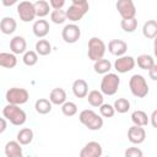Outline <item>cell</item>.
<instances>
[{"label":"cell","instance_id":"836d02e7","mask_svg":"<svg viewBox=\"0 0 157 157\" xmlns=\"http://www.w3.org/2000/svg\"><path fill=\"white\" fill-rule=\"evenodd\" d=\"M50 20L55 25H63L66 21V13L63 9H53L50 12Z\"/></svg>","mask_w":157,"mask_h":157},{"label":"cell","instance_id":"ac0fdd59","mask_svg":"<svg viewBox=\"0 0 157 157\" xmlns=\"http://www.w3.org/2000/svg\"><path fill=\"white\" fill-rule=\"evenodd\" d=\"M72 93L77 98H85L88 93V83L83 78H77L72 82Z\"/></svg>","mask_w":157,"mask_h":157},{"label":"cell","instance_id":"d590c367","mask_svg":"<svg viewBox=\"0 0 157 157\" xmlns=\"http://www.w3.org/2000/svg\"><path fill=\"white\" fill-rule=\"evenodd\" d=\"M98 108H99V115L102 118H112L115 114L114 107L112 104H109V103H104L103 102Z\"/></svg>","mask_w":157,"mask_h":157},{"label":"cell","instance_id":"60d3db41","mask_svg":"<svg viewBox=\"0 0 157 157\" xmlns=\"http://www.w3.org/2000/svg\"><path fill=\"white\" fill-rule=\"evenodd\" d=\"M7 129V120L5 118H0V134H2Z\"/></svg>","mask_w":157,"mask_h":157},{"label":"cell","instance_id":"5b68a950","mask_svg":"<svg viewBox=\"0 0 157 157\" xmlns=\"http://www.w3.org/2000/svg\"><path fill=\"white\" fill-rule=\"evenodd\" d=\"M105 50H107V45L101 38H98V37L90 38V40H88V50H87V55H88L90 60L96 61V60L102 59L104 56V54H105Z\"/></svg>","mask_w":157,"mask_h":157},{"label":"cell","instance_id":"e0dca14e","mask_svg":"<svg viewBox=\"0 0 157 157\" xmlns=\"http://www.w3.org/2000/svg\"><path fill=\"white\" fill-rule=\"evenodd\" d=\"M4 152H5L6 157H22L23 156L22 145L17 140H11V141L6 142Z\"/></svg>","mask_w":157,"mask_h":157},{"label":"cell","instance_id":"8992f818","mask_svg":"<svg viewBox=\"0 0 157 157\" xmlns=\"http://www.w3.org/2000/svg\"><path fill=\"white\" fill-rule=\"evenodd\" d=\"M5 99L10 104H16V105H22L28 102L29 99V93L26 88L21 87H11L6 91L5 93Z\"/></svg>","mask_w":157,"mask_h":157},{"label":"cell","instance_id":"83f0119b","mask_svg":"<svg viewBox=\"0 0 157 157\" xmlns=\"http://www.w3.org/2000/svg\"><path fill=\"white\" fill-rule=\"evenodd\" d=\"M135 64H137V66L142 70H148L150 67H152L156 63L152 55L150 54H141L135 59Z\"/></svg>","mask_w":157,"mask_h":157},{"label":"cell","instance_id":"f546056e","mask_svg":"<svg viewBox=\"0 0 157 157\" xmlns=\"http://www.w3.org/2000/svg\"><path fill=\"white\" fill-rule=\"evenodd\" d=\"M87 101H88V104L91 107H94V108H98L103 101H104V97H103V93L98 90H92L87 93Z\"/></svg>","mask_w":157,"mask_h":157},{"label":"cell","instance_id":"30bf717a","mask_svg":"<svg viewBox=\"0 0 157 157\" xmlns=\"http://www.w3.org/2000/svg\"><path fill=\"white\" fill-rule=\"evenodd\" d=\"M115 7L121 18H131L136 16V6L132 0H118Z\"/></svg>","mask_w":157,"mask_h":157},{"label":"cell","instance_id":"7bdbcfd3","mask_svg":"<svg viewBox=\"0 0 157 157\" xmlns=\"http://www.w3.org/2000/svg\"><path fill=\"white\" fill-rule=\"evenodd\" d=\"M72 4H85V2H88V0H71Z\"/></svg>","mask_w":157,"mask_h":157},{"label":"cell","instance_id":"ba28073f","mask_svg":"<svg viewBox=\"0 0 157 157\" xmlns=\"http://www.w3.org/2000/svg\"><path fill=\"white\" fill-rule=\"evenodd\" d=\"M17 15L22 22H32L37 17L33 2L27 1V0L21 1L17 5Z\"/></svg>","mask_w":157,"mask_h":157},{"label":"cell","instance_id":"8fae6325","mask_svg":"<svg viewBox=\"0 0 157 157\" xmlns=\"http://www.w3.org/2000/svg\"><path fill=\"white\" fill-rule=\"evenodd\" d=\"M118 59H115L114 61V69L119 72V74H126L129 71H131L135 67V59L131 55H121V56H117Z\"/></svg>","mask_w":157,"mask_h":157},{"label":"cell","instance_id":"f35d334b","mask_svg":"<svg viewBox=\"0 0 157 157\" xmlns=\"http://www.w3.org/2000/svg\"><path fill=\"white\" fill-rule=\"evenodd\" d=\"M148 76H150V78L152 80V81H156L157 80V65L155 64L152 67H150L148 70Z\"/></svg>","mask_w":157,"mask_h":157},{"label":"cell","instance_id":"484cf974","mask_svg":"<svg viewBox=\"0 0 157 157\" xmlns=\"http://www.w3.org/2000/svg\"><path fill=\"white\" fill-rule=\"evenodd\" d=\"M52 108H53V104L49 99L47 98H39L34 103V109L38 114H42V115H45L48 113L52 112Z\"/></svg>","mask_w":157,"mask_h":157},{"label":"cell","instance_id":"277c9868","mask_svg":"<svg viewBox=\"0 0 157 157\" xmlns=\"http://www.w3.org/2000/svg\"><path fill=\"white\" fill-rule=\"evenodd\" d=\"M120 86V77L114 72H107L101 81V92L105 96H114Z\"/></svg>","mask_w":157,"mask_h":157},{"label":"cell","instance_id":"cb8c5ba5","mask_svg":"<svg viewBox=\"0 0 157 157\" xmlns=\"http://www.w3.org/2000/svg\"><path fill=\"white\" fill-rule=\"evenodd\" d=\"M33 5H34V10H36V16L40 17V18L48 16L50 12V9H52L47 0H37L36 2H33Z\"/></svg>","mask_w":157,"mask_h":157},{"label":"cell","instance_id":"4dcf8cb0","mask_svg":"<svg viewBox=\"0 0 157 157\" xmlns=\"http://www.w3.org/2000/svg\"><path fill=\"white\" fill-rule=\"evenodd\" d=\"M120 27L124 32L126 33H132L136 31L137 28V20L136 17H131V18H121L120 21Z\"/></svg>","mask_w":157,"mask_h":157},{"label":"cell","instance_id":"d4e9b609","mask_svg":"<svg viewBox=\"0 0 157 157\" xmlns=\"http://www.w3.org/2000/svg\"><path fill=\"white\" fill-rule=\"evenodd\" d=\"M34 49H36V53L40 56H45V55H49L52 53V44L49 43V40L44 39V38H39L37 42H36V45H34Z\"/></svg>","mask_w":157,"mask_h":157},{"label":"cell","instance_id":"ab89813d","mask_svg":"<svg viewBox=\"0 0 157 157\" xmlns=\"http://www.w3.org/2000/svg\"><path fill=\"white\" fill-rule=\"evenodd\" d=\"M156 119H157V110L155 109V110L152 112L151 117L148 118V120H151V125H152L153 128H157V123H156Z\"/></svg>","mask_w":157,"mask_h":157},{"label":"cell","instance_id":"3957f363","mask_svg":"<svg viewBox=\"0 0 157 157\" xmlns=\"http://www.w3.org/2000/svg\"><path fill=\"white\" fill-rule=\"evenodd\" d=\"M129 88H130L131 94L136 98H145L148 94V91H150L146 78L140 74H135L130 77Z\"/></svg>","mask_w":157,"mask_h":157},{"label":"cell","instance_id":"603a6c76","mask_svg":"<svg viewBox=\"0 0 157 157\" xmlns=\"http://www.w3.org/2000/svg\"><path fill=\"white\" fill-rule=\"evenodd\" d=\"M33 137H34L33 130L29 129V128H23V129H21V130L17 132L16 140H17L22 146H26V145H29V144L33 141Z\"/></svg>","mask_w":157,"mask_h":157},{"label":"cell","instance_id":"52a82bcc","mask_svg":"<svg viewBox=\"0 0 157 157\" xmlns=\"http://www.w3.org/2000/svg\"><path fill=\"white\" fill-rule=\"evenodd\" d=\"M88 10H90L88 2H85V4H71L67 7V10L65 11L66 20H69L71 22H77L80 20H82V17L88 12Z\"/></svg>","mask_w":157,"mask_h":157},{"label":"cell","instance_id":"7c38bea8","mask_svg":"<svg viewBox=\"0 0 157 157\" xmlns=\"http://www.w3.org/2000/svg\"><path fill=\"white\" fill-rule=\"evenodd\" d=\"M103 153L102 145L97 141L87 142L80 151V157H101Z\"/></svg>","mask_w":157,"mask_h":157},{"label":"cell","instance_id":"8d00e7d4","mask_svg":"<svg viewBox=\"0 0 157 157\" xmlns=\"http://www.w3.org/2000/svg\"><path fill=\"white\" fill-rule=\"evenodd\" d=\"M124 155H125V157H142L144 152L139 147H129L125 150Z\"/></svg>","mask_w":157,"mask_h":157},{"label":"cell","instance_id":"7402d4cb","mask_svg":"<svg viewBox=\"0 0 157 157\" xmlns=\"http://www.w3.org/2000/svg\"><path fill=\"white\" fill-rule=\"evenodd\" d=\"M142 34L147 39H153L157 36V22L156 20H148L142 26Z\"/></svg>","mask_w":157,"mask_h":157},{"label":"cell","instance_id":"44dd1931","mask_svg":"<svg viewBox=\"0 0 157 157\" xmlns=\"http://www.w3.org/2000/svg\"><path fill=\"white\" fill-rule=\"evenodd\" d=\"M17 65V58L13 53L2 52L0 53V66L5 69H13Z\"/></svg>","mask_w":157,"mask_h":157},{"label":"cell","instance_id":"ffe728a7","mask_svg":"<svg viewBox=\"0 0 157 157\" xmlns=\"http://www.w3.org/2000/svg\"><path fill=\"white\" fill-rule=\"evenodd\" d=\"M66 92L64 88L61 87H55L50 91V94H49V101L52 102V104H55V105H61L65 101H66Z\"/></svg>","mask_w":157,"mask_h":157},{"label":"cell","instance_id":"e575fe53","mask_svg":"<svg viewBox=\"0 0 157 157\" xmlns=\"http://www.w3.org/2000/svg\"><path fill=\"white\" fill-rule=\"evenodd\" d=\"M61 113L65 117H74L77 114V105L71 101H65L61 104Z\"/></svg>","mask_w":157,"mask_h":157},{"label":"cell","instance_id":"7a4b0ae2","mask_svg":"<svg viewBox=\"0 0 157 157\" xmlns=\"http://www.w3.org/2000/svg\"><path fill=\"white\" fill-rule=\"evenodd\" d=\"M78 120L83 126L92 131H97L103 128V118L92 109H83L78 114Z\"/></svg>","mask_w":157,"mask_h":157},{"label":"cell","instance_id":"5bb4252c","mask_svg":"<svg viewBox=\"0 0 157 157\" xmlns=\"http://www.w3.org/2000/svg\"><path fill=\"white\" fill-rule=\"evenodd\" d=\"M128 50V43L123 39H112L108 43V52L114 56H121Z\"/></svg>","mask_w":157,"mask_h":157},{"label":"cell","instance_id":"d6986e66","mask_svg":"<svg viewBox=\"0 0 157 157\" xmlns=\"http://www.w3.org/2000/svg\"><path fill=\"white\" fill-rule=\"evenodd\" d=\"M17 28V22L13 17H10V16H5L1 18L0 21V31L9 36V34H12Z\"/></svg>","mask_w":157,"mask_h":157},{"label":"cell","instance_id":"9c48e42d","mask_svg":"<svg viewBox=\"0 0 157 157\" xmlns=\"http://www.w3.org/2000/svg\"><path fill=\"white\" fill-rule=\"evenodd\" d=\"M61 37H63V39H64L65 43L74 44L81 37V28L75 22L69 23V25H65L64 28H63V31H61Z\"/></svg>","mask_w":157,"mask_h":157},{"label":"cell","instance_id":"2e32d148","mask_svg":"<svg viewBox=\"0 0 157 157\" xmlns=\"http://www.w3.org/2000/svg\"><path fill=\"white\" fill-rule=\"evenodd\" d=\"M10 50L15 55L23 54L27 50V42L22 36H15L10 40Z\"/></svg>","mask_w":157,"mask_h":157},{"label":"cell","instance_id":"9a60e30c","mask_svg":"<svg viewBox=\"0 0 157 157\" xmlns=\"http://www.w3.org/2000/svg\"><path fill=\"white\" fill-rule=\"evenodd\" d=\"M32 31L37 38H44L49 34V31H50L49 22L47 20H43V18L34 21V23L32 26Z\"/></svg>","mask_w":157,"mask_h":157},{"label":"cell","instance_id":"6da1fadb","mask_svg":"<svg viewBox=\"0 0 157 157\" xmlns=\"http://www.w3.org/2000/svg\"><path fill=\"white\" fill-rule=\"evenodd\" d=\"M2 115L7 121H10L15 126H21L27 120L26 112L22 108H20V105H16V104L7 103L2 109Z\"/></svg>","mask_w":157,"mask_h":157},{"label":"cell","instance_id":"f1b7e54d","mask_svg":"<svg viewBox=\"0 0 157 157\" xmlns=\"http://www.w3.org/2000/svg\"><path fill=\"white\" fill-rule=\"evenodd\" d=\"M93 70L96 74H99V75H104L107 72H109L112 70V63L108 60V59H99V60H96L93 61Z\"/></svg>","mask_w":157,"mask_h":157},{"label":"cell","instance_id":"d6a6232c","mask_svg":"<svg viewBox=\"0 0 157 157\" xmlns=\"http://www.w3.org/2000/svg\"><path fill=\"white\" fill-rule=\"evenodd\" d=\"M114 110L119 114H124V113H128L129 109H130V102L126 99V98H118L115 99L114 104Z\"/></svg>","mask_w":157,"mask_h":157},{"label":"cell","instance_id":"4fadbf2b","mask_svg":"<svg viewBox=\"0 0 157 157\" xmlns=\"http://www.w3.org/2000/svg\"><path fill=\"white\" fill-rule=\"evenodd\" d=\"M146 139V130L144 129V126H139V125H132L129 128L128 130V140L134 144V145H140L145 141Z\"/></svg>","mask_w":157,"mask_h":157},{"label":"cell","instance_id":"74e56055","mask_svg":"<svg viewBox=\"0 0 157 157\" xmlns=\"http://www.w3.org/2000/svg\"><path fill=\"white\" fill-rule=\"evenodd\" d=\"M49 5L52 9H63L65 5V0H49Z\"/></svg>","mask_w":157,"mask_h":157},{"label":"cell","instance_id":"b9f144b4","mask_svg":"<svg viewBox=\"0 0 157 157\" xmlns=\"http://www.w3.org/2000/svg\"><path fill=\"white\" fill-rule=\"evenodd\" d=\"M18 0H1V4L5 6V7H10V6H13Z\"/></svg>","mask_w":157,"mask_h":157},{"label":"cell","instance_id":"1f68e13d","mask_svg":"<svg viewBox=\"0 0 157 157\" xmlns=\"http://www.w3.org/2000/svg\"><path fill=\"white\" fill-rule=\"evenodd\" d=\"M38 56L39 55L36 53V50H26L22 54V61L27 66H34L38 63Z\"/></svg>","mask_w":157,"mask_h":157},{"label":"cell","instance_id":"4316f807","mask_svg":"<svg viewBox=\"0 0 157 157\" xmlns=\"http://www.w3.org/2000/svg\"><path fill=\"white\" fill-rule=\"evenodd\" d=\"M131 121H132L134 125H139V126H146V125L150 124L147 114L141 109L134 110L131 113Z\"/></svg>","mask_w":157,"mask_h":157}]
</instances>
